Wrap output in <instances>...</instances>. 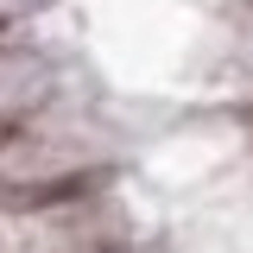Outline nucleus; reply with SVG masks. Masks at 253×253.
I'll return each mask as SVG.
<instances>
[]
</instances>
